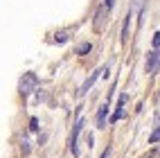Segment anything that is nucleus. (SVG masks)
<instances>
[{
  "label": "nucleus",
  "instance_id": "f257e3e1",
  "mask_svg": "<svg viewBox=\"0 0 160 158\" xmlns=\"http://www.w3.org/2000/svg\"><path fill=\"white\" fill-rule=\"evenodd\" d=\"M36 84H38V77L34 75V72H25V77L18 81V90H20V95H29L32 90L36 88Z\"/></svg>",
  "mask_w": 160,
  "mask_h": 158
},
{
  "label": "nucleus",
  "instance_id": "f03ea898",
  "mask_svg": "<svg viewBox=\"0 0 160 158\" xmlns=\"http://www.w3.org/2000/svg\"><path fill=\"white\" fill-rule=\"evenodd\" d=\"M158 59H160V54L153 50V52H149V57H147V72H156V68H158Z\"/></svg>",
  "mask_w": 160,
  "mask_h": 158
},
{
  "label": "nucleus",
  "instance_id": "7ed1b4c3",
  "mask_svg": "<svg viewBox=\"0 0 160 158\" xmlns=\"http://www.w3.org/2000/svg\"><path fill=\"white\" fill-rule=\"evenodd\" d=\"M95 81H97V72H92V75H90V77H88L86 81H83V86L79 88V95H86V93L90 90V86H92Z\"/></svg>",
  "mask_w": 160,
  "mask_h": 158
},
{
  "label": "nucleus",
  "instance_id": "20e7f679",
  "mask_svg": "<svg viewBox=\"0 0 160 158\" xmlns=\"http://www.w3.org/2000/svg\"><path fill=\"white\" fill-rule=\"evenodd\" d=\"M106 12H108V9H106V7H99V9H97V14H95V27H102V23H104V16H106Z\"/></svg>",
  "mask_w": 160,
  "mask_h": 158
},
{
  "label": "nucleus",
  "instance_id": "39448f33",
  "mask_svg": "<svg viewBox=\"0 0 160 158\" xmlns=\"http://www.w3.org/2000/svg\"><path fill=\"white\" fill-rule=\"evenodd\" d=\"M106 111H108V109H106V106H102V109H99V113H97V126H99V129L104 126V118H106Z\"/></svg>",
  "mask_w": 160,
  "mask_h": 158
},
{
  "label": "nucleus",
  "instance_id": "423d86ee",
  "mask_svg": "<svg viewBox=\"0 0 160 158\" xmlns=\"http://www.w3.org/2000/svg\"><path fill=\"white\" fill-rule=\"evenodd\" d=\"M129 25H131V14L126 16V20H124V29H122V38H126L129 36Z\"/></svg>",
  "mask_w": 160,
  "mask_h": 158
},
{
  "label": "nucleus",
  "instance_id": "0eeeda50",
  "mask_svg": "<svg viewBox=\"0 0 160 158\" xmlns=\"http://www.w3.org/2000/svg\"><path fill=\"white\" fill-rule=\"evenodd\" d=\"M90 48H92L90 43H81V45L77 48V54H86V52H90Z\"/></svg>",
  "mask_w": 160,
  "mask_h": 158
},
{
  "label": "nucleus",
  "instance_id": "6e6552de",
  "mask_svg": "<svg viewBox=\"0 0 160 158\" xmlns=\"http://www.w3.org/2000/svg\"><path fill=\"white\" fill-rule=\"evenodd\" d=\"M68 41V32H59L57 34V43H66Z\"/></svg>",
  "mask_w": 160,
  "mask_h": 158
},
{
  "label": "nucleus",
  "instance_id": "1a4fd4ad",
  "mask_svg": "<svg viewBox=\"0 0 160 158\" xmlns=\"http://www.w3.org/2000/svg\"><path fill=\"white\" fill-rule=\"evenodd\" d=\"M29 131H38V120H36V118L29 120Z\"/></svg>",
  "mask_w": 160,
  "mask_h": 158
},
{
  "label": "nucleus",
  "instance_id": "9d476101",
  "mask_svg": "<svg viewBox=\"0 0 160 158\" xmlns=\"http://www.w3.org/2000/svg\"><path fill=\"white\" fill-rule=\"evenodd\" d=\"M158 140H160V129H158V131L151 135V138H149V142H158Z\"/></svg>",
  "mask_w": 160,
  "mask_h": 158
},
{
  "label": "nucleus",
  "instance_id": "9b49d317",
  "mask_svg": "<svg viewBox=\"0 0 160 158\" xmlns=\"http://www.w3.org/2000/svg\"><path fill=\"white\" fill-rule=\"evenodd\" d=\"M158 45H160V32H158V34L153 36V48H158Z\"/></svg>",
  "mask_w": 160,
  "mask_h": 158
},
{
  "label": "nucleus",
  "instance_id": "f8f14e48",
  "mask_svg": "<svg viewBox=\"0 0 160 158\" xmlns=\"http://www.w3.org/2000/svg\"><path fill=\"white\" fill-rule=\"evenodd\" d=\"M23 154H29V142L23 140Z\"/></svg>",
  "mask_w": 160,
  "mask_h": 158
},
{
  "label": "nucleus",
  "instance_id": "ddd939ff",
  "mask_svg": "<svg viewBox=\"0 0 160 158\" xmlns=\"http://www.w3.org/2000/svg\"><path fill=\"white\" fill-rule=\"evenodd\" d=\"M113 5H115V0H104V7H106V9H111Z\"/></svg>",
  "mask_w": 160,
  "mask_h": 158
},
{
  "label": "nucleus",
  "instance_id": "4468645a",
  "mask_svg": "<svg viewBox=\"0 0 160 158\" xmlns=\"http://www.w3.org/2000/svg\"><path fill=\"white\" fill-rule=\"evenodd\" d=\"M120 118H122V111H115V115L111 118V122H115V120H120Z\"/></svg>",
  "mask_w": 160,
  "mask_h": 158
}]
</instances>
